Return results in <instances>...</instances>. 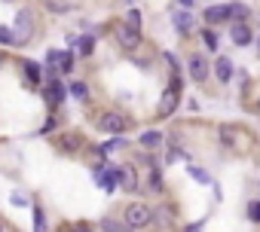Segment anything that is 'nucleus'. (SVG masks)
Listing matches in <instances>:
<instances>
[{"mask_svg": "<svg viewBox=\"0 0 260 232\" xmlns=\"http://www.w3.org/2000/svg\"><path fill=\"white\" fill-rule=\"evenodd\" d=\"M150 220H153V211H150L147 205H141V202L128 205L125 214H122V223H125L128 229H144V226H150Z\"/></svg>", "mask_w": 260, "mask_h": 232, "instance_id": "1", "label": "nucleus"}, {"mask_svg": "<svg viewBox=\"0 0 260 232\" xmlns=\"http://www.w3.org/2000/svg\"><path fill=\"white\" fill-rule=\"evenodd\" d=\"M13 31H16V43L25 46V43L31 40V34H34V13H31V10H19Z\"/></svg>", "mask_w": 260, "mask_h": 232, "instance_id": "2", "label": "nucleus"}, {"mask_svg": "<svg viewBox=\"0 0 260 232\" xmlns=\"http://www.w3.org/2000/svg\"><path fill=\"white\" fill-rule=\"evenodd\" d=\"M178 101H181V80L175 76V80H172V86L166 89L162 101H159V116H162V120H166V116H172V113H175Z\"/></svg>", "mask_w": 260, "mask_h": 232, "instance_id": "3", "label": "nucleus"}, {"mask_svg": "<svg viewBox=\"0 0 260 232\" xmlns=\"http://www.w3.org/2000/svg\"><path fill=\"white\" fill-rule=\"evenodd\" d=\"M98 126H101V132H110V135H122L128 129L125 116H119V113H104L101 120H98Z\"/></svg>", "mask_w": 260, "mask_h": 232, "instance_id": "4", "label": "nucleus"}, {"mask_svg": "<svg viewBox=\"0 0 260 232\" xmlns=\"http://www.w3.org/2000/svg\"><path fill=\"white\" fill-rule=\"evenodd\" d=\"M46 64H49L52 70H64V73H68V70L74 67V55H71V52H58V49H52V52L46 55Z\"/></svg>", "mask_w": 260, "mask_h": 232, "instance_id": "5", "label": "nucleus"}, {"mask_svg": "<svg viewBox=\"0 0 260 232\" xmlns=\"http://www.w3.org/2000/svg\"><path fill=\"white\" fill-rule=\"evenodd\" d=\"M230 40H233L236 46H248V43H251V28H248L245 22H233V28H230Z\"/></svg>", "mask_w": 260, "mask_h": 232, "instance_id": "6", "label": "nucleus"}, {"mask_svg": "<svg viewBox=\"0 0 260 232\" xmlns=\"http://www.w3.org/2000/svg\"><path fill=\"white\" fill-rule=\"evenodd\" d=\"M119 43H122L125 49H135V46L141 43V34H138V28H128V25H122V28H119Z\"/></svg>", "mask_w": 260, "mask_h": 232, "instance_id": "7", "label": "nucleus"}, {"mask_svg": "<svg viewBox=\"0 0 260 232\" xmlns=\"http://www.w3.org/2000/svg\"><path fill=\"white\" fill-rule=\"evenodd\" d=\"M190 76H193L196 83H202V80L208 76V61H205L202 55H193V58H190Z\"/></svg>", "mask_w": 260, "mask_h": 232, "instance_id": "8", "label": "nucleus"}, {"mask_svg": "<svg viewBox=\"0 0 260 232\" xmlns=\"http://www.w3.org/2000/svg\"><path fill=\"white\" fill-rule=\"evenodd\" d=\"M226 19H233V16H230V7H208V10H205V22H208V25H220V22H226Z\"/></svg>", "mask_w": 260, "mask_h": 232, "instance_id": "9", "label": "nucleus"}, {"mask_svg": "<svg viewBox=\"0 0 260 232\" xmlns=\"http://www.w3.org/2000/svg\"><path fill=\"white\" fill-rule=\"evenodd\" d=\"M46 101H49V107H58V104L64 101V86H61L58 80H52V83L46 86Z\"/></svg>", "mask_w": 260, "mask_h": 232, "instance_id": "10", "label": "nucleus"}, {"mask_svg": "<svg viewBox=\"0 0 260 232\" xmlns=\"http://www.w3.org/2000/svg\"><path fill=\"white\" fill-rule=\"evenodd\" d=\"M119 183H122V189L125 192H138V177H135V171L132 168H119Z\"/></svg>", "mask_w": 260, "mask_h": 232, "instance_id": "11", "label": "nucleus"}, {"mask_svg": "<svg viewBox=\"0 0 260 232\" xmlns=\"http://www.w3.org/2000/svg\"><path fill=\"white\" fill-rule=\"evenodd\" d=\"M22 67H25V76H28L31 86H40V83H43V67H40L37 61H25Z\"/></svg>", "mask_w": 260, "mask_h": 232, "instance_id": "12", "label": "nucleus"}, {"mask_svg": "<svg viewBox=\"0 0 260 232\" xmlns=\"http://www.w3.org/2000/svg\"><path fill=\"white\" fill-rule=\"evenodd\" d=\"M214 76H217L220 83L233 80V61H230V58H217V64H214Z\"/></svg>", "mask_w": 260, "mask_h": 232, "instance_id": "13", "label": "nucleus"}, {"mask_svg": "<svg viewBox=\"0 0 260 232\" xmlns=\"http://www.w3.org/2000/svg\"><path fill=\"white\" fill-rule=\"evenodd\" d=\"M175 28H178V34H190L193 31V16L190 13H175Z\"/></svg>", "mask_w": 260, "mask_h": 232, "instance_id": "14", "label": "nucleus"}, {"mask_svg": "<svg viewBox=\"0 0 260 232\" xmlns=\"http://www.w3.org/2000/svg\"><path fill=\"white\" fill-rule=\"evenodd\" d=\"M138 141H141V147H147V150H156V147L162 144V135H159V132H144Z\"/></svg>", "mask_w": 260, "mask_h": 232, "instance_id": "15", "label": "nucleus"}, {"mask_svg": "<svg viewBox=\"0 0 260 232\" xmlns=\"http://www.w3.org/2000/svg\"><path fill=\"white\" fill-rule=\"evenodd\" d=\"M0 46H19V43H16V31H13V28H4V25H0Z\"/></svg>", "mask_w": 260, "mask_h": 232, "instance_id": "16", "label": "nucleus"}, {"mask_svg": "<svg viewBox=\"0 0 260 232\" xmlns=\"http://www.w3.org/2000/svg\"><path fill=\"white\" fill-rule=\"evenodd\" d=\"M77 43H80V46H77V49H80V55H89V52L95 49V37H80Z\"/></svg>", "mask_w": 260, "mask_h": 232, "instance_id": "17", "label": "nucleus"}, {"mask_svg": "<svg viewBox=\"0 0 260 232\" xmlns=\"http://www.w3.org/2000/svg\"><path fill=\"white\" fill-rule=\"evenodd\" d=\"M230 16H233L236 22H242V19L248 16V7H242V4H230Z\"/></svg>", "mask_w": 260, "mask_h": 232, "instance_id": "18", "label": "nucleus"}, {"mask_svg": "<svg viewBox=\"0 0 260 232\" xmlns=\"http://www.w3.org/2000/svg\"><path fill=\"white\" fill-rule=\"evenodd\" d=\"M34 232H46V214L40 208L34 211Z\"/></svg>", "mask_w": 260, "mask_h": 232, "instance_id": "19", "label": "nucleus"}, {"mask_svg": "<svg viewBox=\"0 0 260 232\" xmlns=\"http://www.w3.org/2000/svg\"><path fill=\"white\" fill-rule=\"evenodd\" d=\"M248 220L251 223H260V202H251L248 205Z\"/></svg>", "mask_w": 260, "mask_h": 232, "instance_id": "20", "label": "nucleus"}, {"mask_svg": "<svg viewBox=\"0 0 260 232\" xmlns=\"http://www.w3.org/2000/svg\"><path fill=\"white\" fill-rule=\"evenodd\" d=\"M125 25H128V28H141V13H138V10H132V13L125 16Z\"/></svg>", "mask_w": 260, "mask_h": 232, "instance_id": "21", "label": "nucleus"}, {"mask_svg": "<svg viewBox=\"0 0 260 232\" xmlns=\"http://www.w3.org/2000/svg\"><path fill=\"white\" fill-rule=\"evenodd\" d=\"M150 189L153 192H162V180H159V171L153 168V174H150Z\"/></svg>", "mask_w": 260, "mask_h": 232, "instance_id": "22", "label": "nucleus"}, {"mask_svg": "<svg viewBox=\"0 0 260 232\" xmlns=\"http://www.w3.org/2000/svg\"><path fill=\"white\" fill-rule=\"evenodd\" d=\"M71 95L74 98H86V86L83 83H71Z\"/></svg>", "mask_w": 260, "mask_h": 232, "instance_id": "23", "label": "nucleus"}, {"mask_svg": "<svg viewBox=\"0 0 260 232\" xmlns=\"http://www.w3.org/2000/svg\"><path fill=\"white\" fill-rule=\"evenodd\" d=\"M119 147H122V138H113V141H107L101 150H104V153H110V150H119Z\"/></svg>", "mask_w": 260, "mask_h": 232, "instance_id": "24", "label": "nucleus"}, {"mask_svg": "<svg viewBox=\"0 0 260 232\" xmlns=\"http://www.w3.org/2000/svg\"><path fill=\"white\" fill-rule=\"evenodd\" d=\"M202 37H205V46H208V49H217V37H214L211 31H205Z\"/></svg>", "mask_w": 260, "mask_h": 232, "instance_id": "25", "label": "nucleus"}, {"mask_svg": "<svg viewBox=\"0 0 260 232\" xmlns=\"http://www.w3.org/2000/svg\"><path fill=\"white\" fill-rule=\"evenodd\" d=\"M101 226H104V229H107V232H125V229H122V226H119V223H113V220H104V223H101Z\"/></svg>", "mask_w": 260, "mask_h": 232, "instance_id": "26", "label": "nucleus"}, {"mask_svg": "<svg viewBox=\"0 0 260 232\" xmlns=\"http://www.w3.org/2000/svg\"><path fill=\"white\" fill-rule=\"evenodd\" d=\"M10 202H13V205H28V199H25L22 192H13V196H10Z\"/></svg>", "mask_w": 260, "mask_h": 232, "instance_id": "27", "label": "nucleus"}, {"mask_svg": "<svg viewBox=\"0 0 260 232\" xmlns=\"http://www.w3.org/2000/svg\"><path fill=\"white\" fill-rule=\"evenodd\" d=\"M190 174H193L196 180H208V174H205V171H199V168H193V165H190Z\"/></svg>", "mask_w": 260, "mask_h": 232, "instance_id": "28", "label": "nucleus"}, {"mask_svg": "<svg viewBox=\"0 0 260 232\" xmlns=\"http://www.w3.org/2000/svg\"><path fill=\"white\" fill-rule=\"evenodd\" d=\"M71 232H92V226H89V223H77Z\"/></svg>", "mask_w": 260, "mask_h": 232, "instance_id": "29", "label": "nucleus"}, {"mask_svg": "<svg viewBox=\"0 0 260 232\" xmlns=\"http://www.w3.org/2000/svg\"><path fill=\"white\" fill-rule=\"evenodd\" d=\"M187 232H202V220H199V223H193V226H187Z\"/></svg>", "mask_w": 260, "mask_h": 232, "instance_id": "30", "label": "nucleus"}, {"mask_svg": "<svg viewBox=\"0 0 260 232\" xmlns=\"http://www.w3.org/2000/svg\"><path fill=\"white\" fill-rule=\"evenodd\" d=\"M181 4H184V7H193V0H181Z\"/></svg>", "mask_w": 260, "mask_h": 232, "instance_id": "31", "label": "nucleus"}]
</instances>
